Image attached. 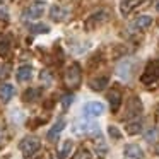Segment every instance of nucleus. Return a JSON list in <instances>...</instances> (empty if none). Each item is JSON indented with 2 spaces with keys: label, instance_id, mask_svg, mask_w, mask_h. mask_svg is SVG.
I'll list each match as a JSON object with an SVG mask.
<instances>
[{
  "label": "nucleus",
  "instance_id": "1",
  "mask_svg": "<svg viewBox=\"0 0 159 159\" xmlns=\"http://www.w3.org/2000/svg\"><path fill=\"white\" fill-rule=\"evenodd\" d=\"M72 132L77 137H87V135H99V125L94 120H87V118H79L74 121Z\"/></svg>",
  "mask_w": 159,
  "mask_h": 159
},
{
  "label": "nucleus",
  "instance_id": "2",
  "mask_svg": "<svg viewBox=\"0 0 159 159\" xmlns=\"http://www.w3.org/2000/svg\"><path fill=\"white\" fill-rule=\"evenodd\" d=\"M140 82L145 87L152 89L159 84V60H151V62L145 65L144 72L140 75Z\"/></svg>",
  "mask_w": 159,
  "mask_h": 159
},
{
  "label": "nucleus",
  "instance_id": "3",
  "mask_svg": "<svg viewBox=\"0 0 159 159\" xmlns=\"http://www.w3.org/2000/svg\"><path fill=\"white\" fill-rule=\"evenodd\" d=\"M63 82H65V87L70 91H75L77 87L80 86V82H82V70H80L79 63H72V65L65 70Z\"/></svg>",
  "mask_w": 159,
  "mask_h": 159
},
{
  "label": "nucleus",
  "instance_id": "4",
  "mask_svg": "<svg viewBox=\"0 0 159 159\" xmlns=\"http://www.w3.org/2000/svg\"><path fill=\"white\" fill-rule=\"evenodd\" d=\"M19 147H21L22 156H24L26 159H29V157H33V156H34L39 149H41V140H39L38 137L29 135V137L22 139L21 144H19Z\"/></svg>",
  "mask_w": 159,
  "mask_h": 159
},
{
  "label": "nucleus",
  "instance_id": "5",
  "mask_svg": "<svg viewBox=\"0 0 159 159\" xmlns=\"http://www.w3.org/2000/svg\"><path fill=\"white\" fill-rule=\"evenodd\" d=\"M106 21H108V12L106 11H98L86 21V29L87 31H93V29L99 28L101 24H104Z\"/></svg>",
  "mask_w": 159,
  "mask_h": 159
},
{
  "label": "nucleus",
  "instance_id": "6",
  "mask_svg": "<svg viewBox=\"0 0 159 159\" xmlns=\"http://www.w3.org/2000/svg\"><path fill=\"white\" fill-rule=\"evenodd\" d=\"M45 7H46L45 2H33V4L24 11L22 16H24L26 19H39L45 14Z\"/></svg>",
  "mask_w": 159,
  "mask_h": 159
},
{
  "label": "nucleus",
  "instance_id": "7",
  "mask_svg": "<svg viewBox=\"0 0 159 159\" xmlns=\"http://www.w3.org/2000/svg\"><path fill=\"white\" fill-rule=\"evenodd\" d=\"M82 113L86 116H91V118H96L99 115L104 113V104H101L99 101H89L82 106Z\"/></svg>",
  "mask_w": 159,
  "mask_h": 159
},
{
  "label": "nucleus",
  "instance_id": "8",
  "mask_svg": "<svg viewBox=\"0 0 159 159\" xmlns=\"http://www.w3.org/2000/svg\"><path fill=\"white\" fill-rule=\"evenodd\" d=\"M108 101H110V108L113 113H116L121 106V91L118 87H111L108 91Z\"/></svg>",
  "mask_w": 159,
  "mask_h": 159
},
{
  "label": "nucleus",
  "instance_id": "9",
  "mask_svg": "<svg viewBox=\"0 0 159 159\" xmlns=\"http://www.w3.org/2000/svg\"><path fill=\"white\" fill-rule=\"evenodd\" d=\"M123 156L127 159H144L145 152L142 151V147L137 144H127L123 149Z\"/></svg>",
  "mask_w": 159,
  "mask_h": 159
},
{
  "label": "nucleus",
  "instance_id": "10",
  "mask_svg": "<svg viewBox=\"0 0 159 159\" xmlns=\"http://www.w3.org/2000/svg\"><path fill=\"white\" fill-rule=\"evenodd\" d=\"M132 72H134V62H130V60H125L116 67V74L121 80H130Z\"/></svg>",
  "mask_w": 159,
  "mask_h": 159
},
{
  "label": "nucleus",
  "instance_id": "11",
  "mask_svg": "<svg viewBox=\"0 0 159 159\" xmlns=\"http://www.w3.org/2000/svg\"><path fill=\"white\" fill-rule=\"evenodd\" d=\"M152 26V17L151 16H139V17L134 19V22H132L130 28L134 29V31H145V29H149Z\"/></svg>",
  "mask_w": 159,
  "mask_h": 159
},
{
  "label": "nucleus",
  "instance_id": "12",
  "mask_svg": "<svg viewBox=\"0 0 159 159\" xmlns=\"http://www.w3.org/2000/svg\"><path fill=\"white\" fill-rule=\"evenodd\" d=\"M142 111V103L137 99V98H132L130 104H128V110L125 113V120H134V118H139Z\"/></svg>",
  "mask_w": 159,
  "mask_h": 159
},
{
  "label": "nucleus",
  "instance_id": "13",
  "mask_svg": "<svg viewBox=\"0 0 159 159\" xmlns=\"http://www.w3.org/2000/svg\"><path fill=\"white\" fill-rule=\"evenodd\" d=\"M140 4H142V0H121V2H120V12H121V16H123V17L130 16Z\"/></svg>",
  "mask_w": 159,
  "mask_h": 159
},
{
  "label": "nucleus",
  "instance_id": "14",
  "mask_svg": "<svg viewBox=\"0 0 159 159\" xmlns=\"http://www.w3.org/2000/svg\"><path fill=\"white\" fill-rule=\"evenodd\" d=\"M14 94H16V89H14V86L12 84H9V82H2L0 84V101L2 103H9V101L14 98Z\"/></svg>",
  "mask_w": 159,
  "mask_h": 159
},
{
  "label": "nucleus",
  "instance_id": "15",
  "mask_svg": "<svg viewBox=\"0 0 159 159\" xmlns=\"http://www.w3.org/2000/svg\"><path fill=\"white\" fill-rule=\"evenodd\" d=\"M63 128H65V118H58V120L53 123V127L50 128L48 135H46V137H48V140H50V142H55L57 139H58L60 132H62Z\"/></svg>",
  "mask_w": 159,
  "mask_h": 159
},
{
  "label": "nucleus",
  "instance_id": "16",
  "mask_svg": "<svg viewBox=\"0 0 159 159\" xmlns=\"http://www.w3.org/2000/svg\"><path fill=\"white\" fill-rule=\"evenodd\" d=\"M72 151H74V142L72 140H65V142H62V144L58 145L57 156H58V159H69L70 154H72Z\"/></svg>",
  "mask_w": 159,
  "mask_h": 159
},
{
  "label": "nucleus",
  "instance_id": "17",
  "mask_svg": "<svg viewBox=\"0 0 159 159\" xmlns=\"http://www.w3.org/2000/svg\"><path fill=\"white\" fill-rule=\"evenodd\" d=\"M33 74H34V70H33V67L29 65H22L21 69L17 70V74H16V77H17L19 82H29V80L33 79Z\"/></svg>",
  "mask_w": 159,
  "mask_h": 159
},
{
  "label": "nucleus",
  "instance_id": "18",
  "mask_svg": "<svg viewBox=\"0 0 159 159\" xmlns=\"http://www.w3.org/2000/svg\"><path fill=\"white\" fill-rule=\"evenodd\" d=\"M125 130H127V134H130V135L140 134V132H142V120H140V118L128 120L127 125H125Z\"/></svg>",
  "mask_w": 159,
  "mask_h": 159
},
{
  "label": "nucleus",
  "instance_id": "19",
  "mask_svg": "<svg viewBox=\"0 0 159 159\" xmlns=\"http://www.w3.org/2000/svg\"><path fill=\"white\" fill-rule=\"evenodd\" d=\"M50 16H52L53 21H65V19L69 17V12H67L65 9L58 7V5H53L52 11H50Z\"/></svg>",
  "mask_w": 159,
  "mask_h": 159
},
{
  "label": "nucleus",
  "instance_id": "20",
  "mask_svg": "<svg viewBox=\"0 0 159 159\" xmlns=\"http://www.w3.org/2000/svg\"><path fill=\"white\" fill-rule=\"evenodd\" d=\"M94 149H96L99 157H104V154L108 152V145L104 144V139L101 137V134L96 135V139H94Z\"/></svg>",
  "mask_w": 159,
  "mask_h": 159
},
{
  "label": "nucleus",
  "instance_id": "21",
  "mask_svg": "<svg viewBox=\"0 0 159 159\" xmlns=\"http://www.w3.org/2000/svg\"><path fill=\"white\" fill-rule=\"evenodd\" d=\"M89 86H91V89H94V91H103L104 87L108 86V77L106 75L94 77V79L89 82Z\"/></svg>",
  "mask_w": 159,
  "mask_h": 159
},
{
  "label": "nucleus",
  "instance_id": "22",
  "mask_svg": "<svg viewBox=\"0 0 159 159\" xmlns=\"http://www.w3.org/2000/svg\"><path fill=\"white\" fill-rule=\"evenodd\" d=\"M11 50V38L5 34L0 36V55H7Z\"/></svg>",
  "mask_w": 159,
  "mask_h": 159
},
{
  "label": "nucleus",
  "instance_id": "23",
  "mask_svg": "<svg viewBox=\"0 0 159 159\" xmlns=\"http://www.w3.org/2000/svg\"><path fill=\"white\" fill-rule=\"evenodd\" d=\"M39 94H41V93H39V89H28V91L24 93V101L31 103V101H34L36 98L39 96Z\"/></svg>",
  "mask_w": 159,
  "mask_h": 159
},
{
  "label": "nucleus",
  "instance_id": "24",
  "mask_svg": "<svg viewBox=\"0 0 159 159\" xmlns=\"http://www.w3.org/2000/svg\"><path fill=\"white\" fill-rule=\"evenodd\" d=\"M145 140H149V142H154V140H157V137H159V132H157V128H149L147 132H145Z\"/></svg>",
  "mask_w": 159,
  "mask_h": 159
},
{
  "label": "nucleus",
  "instance_id": "25",
  "mask_svg": "<svg viewBox=\"0 0 159 159\" xmlns=\"http://www.w3.org/2000/svg\"><path fill=\"white\" fill-rule=\"evenodd\" d=\"M74 159H93V154H91L87 149H80V151L75 154V157H74Z\"/></svg>",
  "mask_w": 159,
  "mask_h": 159
},
{
  "label": "nucleus",
  "instance_id": "26",
  "mask_svg": "<svg viewBox=\"0 0 159 159\" xmlns=\"http://www.w3.org/2000/svg\"><path fill=\"white\" fill-rule=\"evenodd\" d=\"M31 31L33 33H48L50 28H48V26H45V24H39V26H33Z\"/></svg>",
  "mask_w": 159,
  "mask_h": 159
},
{
  "label": "nucleus",
  "instance_id": "27",
  "mask_svg": "<svg viewBox=\"0 0 159 159\" xmlns=\"http://www.w3.org/2000/svg\"><path fill=\"white\" fill-rule=\"evenodd\" d=\"M108 132H110V135H111L113 139H120V137H121V134L118 132V128L113 127V125H111V127H108Z\"/></svg>",
  "mask_w": 159,
  "mask_h": 159
},
{
  "label": "nucleus",
  "instance_id": "28",
  "mask_svg": "<svg viewBox=\"0 0 159 159\" xmlns=\"http://www.w3.org/2000/svg\"><path fill=\"white\" fill-rule=\"evenodd\" d=\"M72 101H74V96H72V94H70V96H65V98L62 99V108H63V110H67V108L70 106V103H72Z\"/></svg>",
  "mask_w": 159,
  "mask_h": 159
},
{
  "label": "nucleus",
  "instance_id": "29",
  "mask_svg": "<svg viewBox=\"0 0 159 159\" xmlns=\"http://www.w3.org/2000/svg\"><path fill=\"white\" fill-rule=\"evenodd\" d=\"M0 19H2V21H7V19H9L7 9H5L4 5H0Z\"/></svg>",
  "mask_w": 159,
  "mask_h": 159
},
{
  "label": "nucleus",
  "instance_id": "30",
  "mask_svg": "<svg viewBox=\"0 0 159 159\" xmlns=\"http://www.w3.org/2000/svg\"><path fill=\"white\" fill-rule=\"evenodd\" d=\"M156 11L159 12V0H156Z\"/></svg>",
  "mask_w": 159,
  "mask_h": 159
},
{
  "label": "nucleus",
  "instance_id": "31",
  "mask_svg": "<svg viewBox=\"0 0 159 159\" xmlns=\"http://www.w3.org/2000/svg\"><path fill=\"white\" fill-rule=\"evenodd\" d=\"M154 151H156V154H159V145H156V149H154Z\"/></svg>",
  "mask_w": 159,
  "mask_h": 159
}]
</instances>
